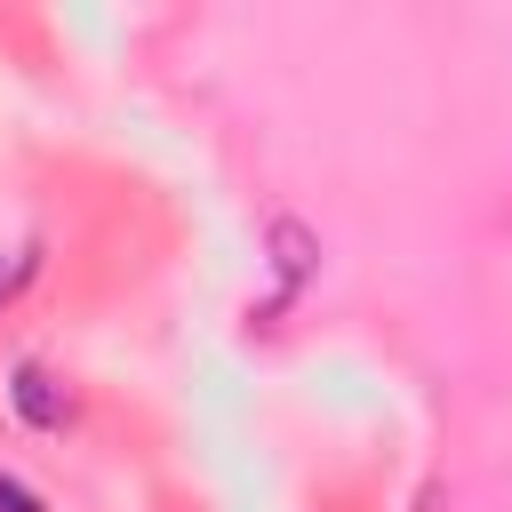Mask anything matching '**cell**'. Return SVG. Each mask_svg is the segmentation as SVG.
<instances>
[{
    "label": "cell",
    "mask_w": 512,
    "mask_h": 512,
    "mask_svg": "<svg viewBox=\"0 0 512 512\" xmlns=\"http://www.w3.org/2000/svg\"><path fill=\"white\" fill-rule=\"evenodd\" d=\"M0 512H48V504H40V496H32L16 472H0Z\"/></svg>",
    "instance_id": "cell-3"
},
{
    "label": "cell",
    "mask_w": 512,
    "mask_h": 512,
    "mask_svg": "<svg viewBox=\"0 0 512 512\" xmlns=\"http://www.w3.org/2000/svg\"><path fill=\"white\" fill-rule=\"evenodd\" d=\"M272 248H280V272H288V280H304V264H312V240H304L296 224H272Z\"/></svg>",
    "instance_id": "cell-2"
},
{
    "label": "cell",
    "mask_w": 512,
    "mask_h": 512,
    "mask_svg": "<svg viewBox=\"0 0 512 512\" xmlns=\"http://www.w3.org/2000/svg\"><path fill=\"white\" fill-rule=\"evenodd\" d=\"M8 400H16V416H24L32 432H56V424L72 416V392H64L40 360H16V368H8Z\"/></svg>",
    "instance_id": "cell-1"
}]
</instances>
